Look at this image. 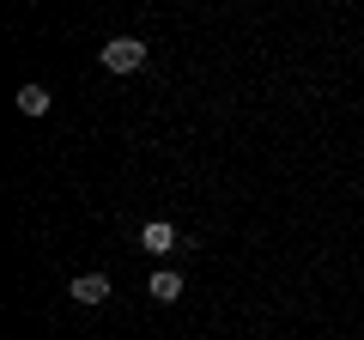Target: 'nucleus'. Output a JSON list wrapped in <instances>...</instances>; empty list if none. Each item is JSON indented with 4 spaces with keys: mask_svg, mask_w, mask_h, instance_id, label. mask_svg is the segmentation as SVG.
<instances>
[{
    "mask_svg": "<svg viewBox=\"0 0 364 340\" xmlns=\"http://www.w3.org/2000/svg\"><path fill=\"white\" fill-rule=\"evenodd\" d=\"M104 67L109 73H140L146 67V43L140 37H109L104 43Z\"/></svg>",
    "mask_w": 364,
    "mask_h": 340,
    "instance_id": "1",
    "label": "nucleus"
},
{
    "mask_svg": "<svg viewBox=\"0 0 364 340\" xmlns=\"http://www.w3.org/2000/svg\"><path fill=\"white\" fill-rule=\"evenodd\" d=\"M67 292H73V304H104V298H109V280H104V274H79Z\"/></svg>",
    "mask_w": 364,
    "mask_h": 340,
    "instance_id": "2",
    "label": "nucleus"
},
{
    "mask_svg": "<svg viewBox=\"0 0 364 340\" xmlns=\"http://www.w3.org/2000/svg\"><path fill=\"white\" fill-rule=\"evenodd\" d=\"M140 249H152V255H170V249H176V231H170L164 219H152V225L140 231Z\"/></svg>",
    "mask_w": 364,
    "mask_h": 340,
    "instance_id": "3",
    "label": "nucleus"
},
{
    "mask_svg": "<svg viewBox=\"0 0 364 340\" xmlns=\"http://www.w3.org/2000/svg\"><path fill=\"white\" fill-rule=\"evenodd\" d=\"M152 298H158V304H176V298H182V280L170 274V267H158V274H152Z\"/></svg>",
    "mask_w": 364,
    "mask_h": 340,
    "instance_id": "4",
    "label": "nucleus"
},
{
    "mask_svg": "<svg viewBox=\"0 0 364 340\" xmlns=\"http://www.w3.org/2000/svg\"><path fill=\"white\" fill-rule=\"evenodd\" d=\"M18 110H25V116H43V110H49V92H43V85H18Z\"/></svg>",
    "mask_w": 364,
    "mask_h": 340,
    "instance_id": "5",
    "label": "nucleus"
}]
</instances>
